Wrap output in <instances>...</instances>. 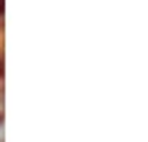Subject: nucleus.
<instances>
[{
    "label": "nucleus",
    "instance_id": "obj_1",
    "mask_svg": "<svg viewBox=\"0 0 148 142\" xmlns=\"http://www.w3.org/2000/svg\"><path fill=\"white\" fill-rule=\"evenodd\" d=\"M0 76H3V58H0Z\"/></svg>",
    "mask_w": 148,
    "mask_h": 142
}]
</instances>
